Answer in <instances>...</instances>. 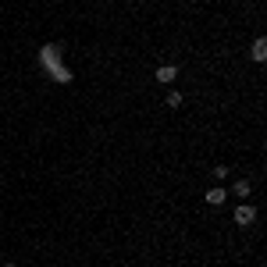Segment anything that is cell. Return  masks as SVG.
Wrapping results in <instances>:
<instances>
[{
  "label": "cell",
  "instance_id": "cell-1",
  "mask_svg": "<svg viewBox=\"0 0 267 267\" xmlns=\"http://www.w3.org/2000/svg\"><path fill=\"white\" fill-rule=\"evenodd\" d=\"M39 61H43V65H47V68H54V78H57V82H71V75H68L65 68L57 65V47H43V54H39Z\"/></svg>",
  "mask_w": 267,
  "mask_h": 267
},
{
  "label": "cell",
  "instance_id": "cell-2",
  "mask_svg": "<svg viewBox=\"0 0 267 267\" xmlns=\"http://www.w3.org/2000/svg\"><path fill=\"white\" fill-rule=\"evenodd\" d=\"M253 217H257V210H253V207H246V203L235 210V224H242V228H246V224H253Z\"/></svg>",
  "mask_w": 267,
  "mask_h": 267
},
{
  "label": "cell",
  "instance_id": "cell-3",
  "mask_svg": "<svg viewBox=\"0 0 267 267\" xmlns=\"http://www.w3.org/2000/svg\"><path fill=\"white\" fill-rule=\"evenodd\" d=\"M224 196H228V193H224V189L217 186V189H210V193H207V203H214V207H221V203H224Z\"/></svg>",
  "mask_w": 267,
  "mask_h": 267
},
{
  "label": "cell",
  "instance_id": "cell-4",
  "mask_svg": "<svg viewBox=\"0 0 267 267\" xmlns=\"http://www.w3.org/2000/svg\"><path fill=\"white\" fill-rule=\"evenodd\" d=\"M175 75H178V71H175V68H171V65L157 68V78H160V82H175Z\"/></svg>",
  "mask_w": 267,
  "mask_h": 267
},
{
  "label": "cell",
  "instance_id": "cell-5",
  "mask_svg": "<svg viewBox=\"0 0 267 267\" xmlns=\"http://www.w3.org/2000/svg\"><path fill=\"white\" fill-rule=\"evenodd\" d=\"M264 57H267V43L257 39V43H253V61H264Z\"/></svg>",
  "mask_w": 267,
  "mask_h": 267
},
{
  "label": "cell",
  "instance_id": "cell-6",
  "mask_svg": "<svg viewBox=\"0 0 267 267\" xmlns=\"http://www.w3.org/2000/svg\"><path fill=\"white\" fill-rule=\"evenodd\" d=\"M232 193H235V196H242V200H246V196H250V193H253V189H250V182H246V178H242V182H235V189H232Z\"/></svg>",
  "mask_w": 267,
  "mask_h": 267
},
{
  "label": "cell",
  "instance_id": "cell-7",
  "mask_svg": "<svg viewBox=\"0 0 267 267\" xmlns=\"http://www.w3.org/2000/svg\"><path fill=\"white\" fill-rule=\"evenodd\" d=\"M182 104V93H168V107H178Z\"/></svg>",
  "mask_w": 267,
  "mask_h": 267
},
{
  "label": "cell",
  "instance_id": "cell-8",
  "mask_svg": "<svg viewBox=\"0 0 267 267\" xmlns=\"http://www.w3.org/2000/svg\"><path fill=\"white\" fill-rule=\"evenodd\" d=\"M4 267H14V264H4Z\"/></svg>",
  "mask_w": 267,
  "mask_h": 267
}]
</instances>
